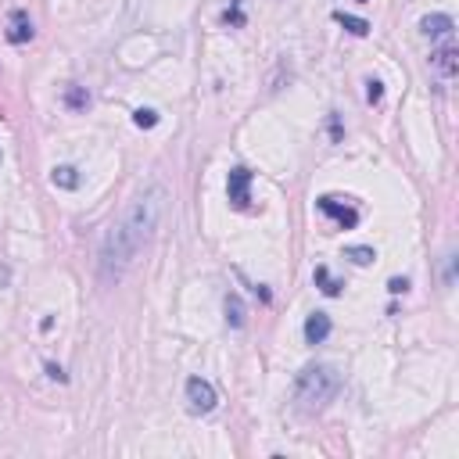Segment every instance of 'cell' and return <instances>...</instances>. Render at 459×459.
<instances>
[{
    "instance_id": "cell-13",
    "label": "cell",
    "mask_w": 459,
    "mask_h": 459,
    "mask_svg": "<svg viewBox=\"0 0 459 459\" xmlns=\"http://www.w3.org/2000/svg\"><path fill=\"white\" fill-rule=\"evenodd\" d=\"M226 323H230V327H237V330L244 327V302H241L237 294H230V298H226Z\"/></svg>"
},
{
    "instance_id": "cell-11",
    "label": "cell",
    "mask_w": 459,
    "mask_h": 459,
    "mask_svg": "<svg viewBox=\"0 0 459 459\" xmlns=\"http://www.w3.org/2000/svg\"><path fill=\"white\" fill-rule=\"evenodd\" d=\"M51 180H54V187H61V191H75V187H79V172L72 165H58L51 172Z\"/></svg>"
},
{
    "instance_id": "cell-17",
    "label": "cell",
    "mask_w": 459,
    "mask_h": 459,
    "mask_svg": "<svg viewBox=\"0 0 459 459\" xmlns=\"http://www.w3.org/2000/svg\"><path fill=\"white\" fill-rule=\"evenodd\" d=\"M381 97H384V83H381V79H370V83H366V101L381 104Z\"/></svg>"
},
{
    "instance_id": "cell-6",
    "label": "cell",
    "mask_w": 459,
    "mask_h": 459,
    "mask_svg": "<svg viewBox=\"0 0 459 459\" xmlns=\"http://www.w3.org/2000/svg\"><path fill=\"white\" fill-rule=\"evenodd\" d=\"M431 65H434L438 75H445V79L456 75V69H459V51H456V43H452V40H449L445 47H438V51L431 54Z\"/></svg>"
},
{
    "instance_id": "cell-8",
    "label": "cell",
    "mask_w": 459,
    "mask_h": 459,
    "mask_svg": "<svg viewBox=\"0 0 459 459\" xmlns=\"http://www.w3.org/2000/svg\"><path fill=\"white\" fill-rule=\"evenodd\" d=\"M330 330H334L330 316H327V312H312L309 320H305V341H309V344H323V341L330 338Z\"/></svg>"
},
{
    "instance_id": "cell-15",
    "label": "cell",
    "mask_w": 459,
    "mask_h": 459,
    "mask_svg": "<svg viewBox=\"0 0 459 459\" xmlns=\"http://www.w3.org/2000/svg\"><path fill=\"white\" fill-rule=\"evenodd\" d=\"M344 255L352 259V262H359V266H370L377 255H373V248H344Z\"/></svg>"
},
{
    "instance_id": "cell-16",
    "label": "cell",
    "mask_w": 459,
    "mask_h": 459,
    "mask_svg": "<svg viewBox=\"0 0 459 459\" xmlns=\"http://www.w3.org/2000/svg\"><path fill=\"white\" fill-rule=\"evenodd\" d=\"M65 101H69V108H86V104H90V93H86V90H79V86H69Z\"/></svg>"
},
{
    "instance_id": "cell-4",
    "label": "cell",
    "mask_w": 459,
    "mask_h": 459,
    "mask_svg": "<svg viewBox=\"0 0 459 459\" xmlns=\"http://www.w3.org/2000/svg\"><path fill=\"white\" fill-rule=\"evenodd\" d=\"M226 198H230V204L233 209H251V169H244V165H237V169H230V176H226Z\"/></svg>"
},
{
    "instance_id": "cell-10",
    "label": "cell",
    "mask_w": 459,
    "mask_h": 459,
    "mask_svg": "<svg viewBox=\"0 0 459 459\" xmlns=\"http://www.w3.org/2000/svg\"><path fill=\"white\" fill-rule=\"evenodd\" d=\"M312 276H316V287H320L327 298H338L341 287H344V283H338L334 276H330V269H327V266H316V273H312Z\"/></svg>"
},
{
    "instance_id": "cell-5",
    "label": "cell",
    "mask_w": 459,
    "mask_h": 459,
    "mask_svg": "<svg viewBox=\"0 0 459 459\" xmlns=\"http://www.w3.org/2000/svg\"><path fill=\"white\" fill-rule=\"evenodd\" d=\"M316 209H320L323 215H330L334 223L341 226V230H352L355 223H359V212L348 204L344 198H334V194H323L320 201H316Z\"/></svg>"
},
{
    "instance_id": "cell-7",
    "label": "cell",
    "mask_w": 459,
    "mask_h": 459,
    "mask_svg": "<svg viewBox=\"0 0 459 459\" xmlns=\"http://www.w3.org/2000/svg\"><path fill=\"white\" fill-rule=\"evenodd\" d=\"M29 40H33V22H29V14L25 11H11V19H8V43L22 47Z\"/></svg>"
},
{
    "instance_id": "cell-21",
    "label": "cell",
    "mask_w": 459,
    "mask_h": 459,
    "mask_svg": "<svg viewBox=\"0 0 459 459\" xmlns=\"http://www.w3.org/2000/svg\"><path fill=\"white\" fill-rule=\"evenodd\" d=\"M359 4H366V0H359Z\"/></svg>"
},
{
    "instance_id": "cell-20",
    "label": "cell",
    "mask_w": 459,
    "mask_h": 459,
    "mask_svg": "<svg viewBox=\"0 0 459 459\" xmlns=\"http://www.w3.org/2000/svg\"><path fill=\"white\" fill-rule=\"evenodd\" d=\"M388 291H391V294H405V291H409V280H399V276H395V280L388 283Z\"/></svg>"
},
{
    "instance_id": "cell-19",
    "label": "cell",
    "mask_w": 459,
    "mask_h": 459,
    "mask_svg": "<svg viewBox=\"0 0 459 459\" xmlns=\"http://www.w3.org/2000/svg\"><path fill=\"white\" fill-rule=\"evenodd\" d=\"M47 377H51V381H58V384H65L69 377H65V370L61 366H54V362H47Z\"/></svg>"
},
{
    "instance_id": "cell-9",
    "label": "cell",
    "mask_w": 459,
    "mask_h": 459,
    "mask_svg": "<svg viewBox=\"0 0 459 459\" xmlns=\"http://www.w3.org/2000/svg\"><path fill=\"white\" fill-rule=\"evenodd\" d=\"M452 29H456V22L449 19V14H427V19L420 22V33H423L427 40H441V36H452Z\"/></svg>"
},
{
    "instance_id": "cell-18",
    "label": "cell",
    "mask_w": 459,
    "mask_h": 459,
    "mask_svg": "<svg viewBox=\"0 0 459 459\" xmlns=\"http://www.w3.org/2000/svg\"><path fill=\"white\" fill-rule=\"evenodd\" d=\"M223 22H226V25H241V22H244V14H241V4H233V8L223 14Z\"/></svg>"
},
{
    "instance_id": "cell-3",
    "label": "cell",
    "mask_w": 459,
    "mask_h": 459,
    "mask_svg": "<svg viewBox=\"0 0 459 459\" xmlns=\"http://www.w3.org/2000/svg\"><path fill=\"white\" fill-rule=\"evenodd\" d=\"M215 405H219L215 388L204 381V377H191V381H187V409H191L194 416H209V413H215Z\"/></svg>"
},
{
    "instance_id": "cell-14",
    "label": "cell",
    "mask_w": 459,
    "mask_h": 459,
    "mask_svg": "<svg viewBox=\"0 0 459 459\" xmlns=\"http://www.w3.org/2000/svg\"><path fill=\"white\" fill-rule=\"evenodd\" d=\"M133 122L140 126V130H154V126H158V112H154V108H137Z\"/></svg>"
},
{
    "instance_id": "cell-1",
    "label": "cell",
    "mask_w": 459,
    "mask_h": 459,
    "mask_svg": "<svg viewBox=\"0 0 459 459\" xmlns=\"http://www.w3.org/2000/svg\"><path fill=\"white\" fill-rule=\"evenodd\" d=\"M165 204H169L165 187L148 183L130 198V204L122 209V215L115 223L104 230L101 255H97V269H101L104 283H119L137 266V259L144 255V248L154 241L158 223H162V215H165Z\"/></svg>"
},
{
    "instance_id": "cell-2",
    "label": "cell",
    "mask_w": 459,
    "mask_h": 459,
    "mask_svg": "<svg viewBox=\"0 0 459 459\" xmlns=\"http://www.w3.org/2000/svg\"><path fill=\"white\" fill-rule=\"evenodd\" d=\"M338 391H341V373L330 366V362H312V366H305L294 381V399L305 413L327 409L338 399Z\"/></svg>"
},
{
    "instance_id": "cell-12",
    "label": "cell",
    "mask_w": 459,
    "mask_h": 459,
    "mask_svg": "<svg viewBox=\"0 0 459 459\" xmlns=\"http://www.w3.org/2000/svg\"><path fill=\"white\" fill-rule=\"evenodd\" d=\"M334 19H338L352 36H366V33H370V22H366V19H355V14H344V11H334Z\"/></svg>"
}]
</instances>
